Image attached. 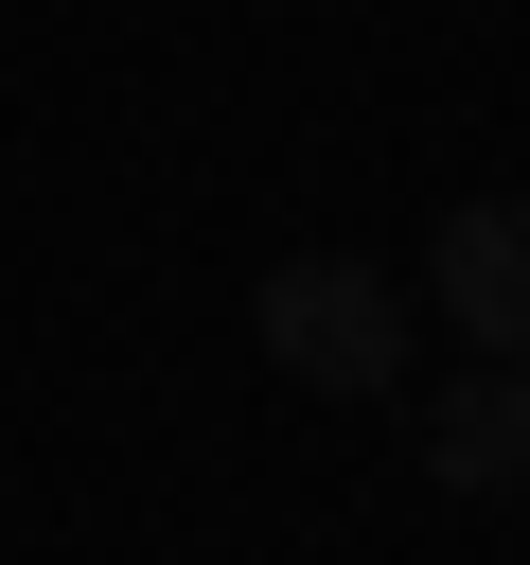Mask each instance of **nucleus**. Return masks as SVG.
Listing matches in <instances>:
<instances>
[{"label": "nucleus", "instance_id": "f03ea898", "mask_svg": "<svg viewBox=\"0 0 530 565\" xmlns=\"http://www.w3.org/2000/svg\"><path fill=\"white\" fill-rule=\"evenodd\" d=\"M424 300H442L477 353H530V212H512V194H459V212L424 230Z\"/></svg>", "mask_w": 530, "mask_h": 565}, {"label": "nucleus", "instance_id": "7ed1b4c3", "mask_svg": "<svg viewBox=\"0 0 530 565\" xmlns=\"http://www.w3.org/2000/svg\"><path fill=\"white\" fill-rule=\"evenodd\" d=\"M424 477L442 494H530V353H477L424 406Z\"/></svg>", "mask_w": 530, "mask_h": 565}, {"label": "nucleus", "instance_id": "f257e3e1", "mask_svg": "<svg viewBox=\"0 0 530 565\" xmlns=\"http://www.w3.org/2000/svg\"><path fill=\"white\" fill-rule=\"evenodd\" d=\"M247 335H265V371H300V388H336V406H389V388H406V300H389V265H353V247L265 265V282H247Z\"/></svg>", "mask_w": 530, "mask_h": 565}]
</instances>
